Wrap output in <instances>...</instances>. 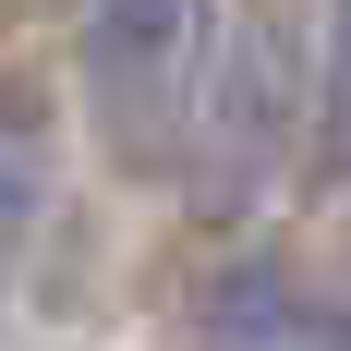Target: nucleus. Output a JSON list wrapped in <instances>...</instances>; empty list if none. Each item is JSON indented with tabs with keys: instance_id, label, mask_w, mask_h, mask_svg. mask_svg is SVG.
Listing matches in <instances>:
<instances>
[{
	"instance_id": "obj_1",
	"label": "nucleus",
	"mask_w": 351,
	"mask_h": 351,
	"mask_svg": "<svg viewBox=\"0 0 351 351\" xmlns=\"http://www.w3.org/2000/svg\"><path fill=\"white\" fill-rule=\"evenodd\" d=\"M85 85L134 170H170L194 109H206V0H97L85 25Z\"/></svg>"
},
{
	"instance_id": "obj_2",
	"label": "nucleus",
	"mask_w": 351,
	"mask_h": 351,
	"mask_svg": "<svg viewBox=\"0 0 351 351\" xmlns=\"http://www.w3.org/2000/svg\"><path fill=\"white\" fill-rule=\"evenodd\" d=\"M36 206H49V109H36V97H0V279H12Z\"/></svg>"
},
{
	"instance_id": "obj_3",
	"label": "nucleus",
	"mask_w": 351,
	"mask_h": 351,
	"mask_svg": "<svg viewBox=\"0 0 351 351\" xmlns=\"http://www.w3.org/2000/svg\"><path fill=\"white\" fill-rule=\"evenodd\" d=\"M327 170H351V0H339V36H327Z\"/></svg>"
}]
</instances>
